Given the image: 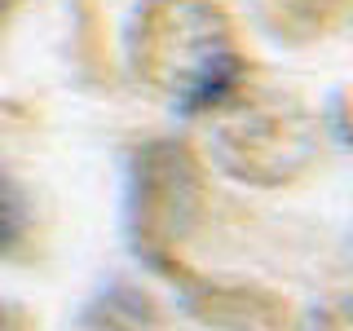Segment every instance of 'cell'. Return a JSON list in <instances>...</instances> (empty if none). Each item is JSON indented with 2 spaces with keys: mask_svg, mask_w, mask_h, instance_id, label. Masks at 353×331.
I'll list each match as a JSON object with an SVG mask.
<instances>
[{
  "mask_svg": "<svg viewBox=\"0 0 353 331\" xmlns=\"http://www.w3.org/2000/svg\"><path fill=\"white\" fill-rule=\"evenodd\" d=\"M132 66L190 115H208L248 84L239 31L216 0H141L132 18Z\"/></svg>",
  "mask_w": 353,
  "mask_h": 331,
  "instance_id": "obj_1",
  "label": "cell"
},
{
  "mask_svg": "<svg viewBox=\"0 0 353 331\" xmlns=\"http://www.w3.org/2000/svg\"><path fill=\"white\" fill-rule=\"evenodd\" d=\"M212 163L243 185H287L318 163L323 128L314 110L274 93L239 88L230 102L208 110Z\"/></svg>",
  "mask_w": 353,
  "mask_h": 331,
  "instance_id": "obj_2",
  "label": "cell"
},
{
  "mask_svg": "<svg viewBox=\"0 0 353 331\" xmlns=\"http://www.w3.org/2000/svg\"><path fill=\"white\" fill-rule=\"evenodd\" d=\"M203 217V168L181 141H146L128 172V225L141 257L172 265Z\"/></svg>",
  "mask_w": 353,
  "mask_h": 331,
  "instance_id": "obj_3",
  "label": "cell"
},
{
  "mask_svg": "<svg viewBox=\"0 0 353 331\" xmlns=\"http://www.w3.org/2000/svg\"><path fill=\"white\" fill-rule=\"evenodd\" d=\"M345 9V0H270V27L287 40L323 36Z\"/></svg>",
  "mask_w": 353,
  "mask_h": 331,
  "instance_id": "obj_4",
  "label": "cell"
},
{
  "mask_svg": "<svg viewBox=\"0 0 353 331\" xmlns=\"http://www.w3.org/2000/svg\"><path fill=\"white\" fill-rule=\"evenodd\" d=\"M27 234H31L27 190L0 168V257H14L18 248H27Z\"/></svg>",
  "mask_w": 353,
  "mask_h": 331,
  "instance_id": "obj_5",
  "label": "cell"
},
{
  "mask_svg": "<svg viewBox=\"0 0 353 331\" xmlns=\"http://www.w3.org/2000/svg\"><path fill=\"white\" fill-rule=\"evenodd\" d=\"M301 331H353V292L318 305L314 314L301 323Z\"/></svg>",
  "mask_w": 353,
  "mask_h": 331,
  "instance_id": "obj_6",
  "label": "cell"
},
{
  "mask_svg": "<svg viewBox=\"0 0 353 331\" xmlns=\"http://www.w3.org/2000/svg\"><path fill=\"white\" fill-rule=\"evenodd\" d=\"M0 331H31V323H27V314H22L18 305L0 301Z\"/></svg>",
  "mask_w": 353,
  "mask_h": 331,
  "instance_id": "obj_7",
  "label": "cell"
},
{
  "mask_svg": "<svg viewBox=\"0 0 353 331\" xmlns=\"http://www.w3.org/2000/svg\"><path fill=\"white\" fill-rule=\"evenodd\" d=\"M14 9H18V0H0V31L9 27V14H14Z\"/></svg>",
  "mask_w": 353,
  "mask_h": 331,
  "instance_id": "obj_8",
  "label": "cell"
}]
</instances>
